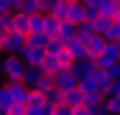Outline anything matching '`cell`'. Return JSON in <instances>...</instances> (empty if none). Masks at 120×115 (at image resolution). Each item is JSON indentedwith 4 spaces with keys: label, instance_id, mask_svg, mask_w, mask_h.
I'll use <instances>...</instances> for the list:
<instances>
[{
    "label": "cell",
    "instance_id": "3957f363",
    "mask_svg": "<svg viewBox=\"0 0 120 115\" xmlns=\"http://www.w3.org/2000/svg\"><path fill=\"white\" fill-rule=\"evenodd\" d=\"M25 48V34H17V31H6L3 34V48H0V53H20Z\"/></svg>",
    "mask_w": 120,
    "mask_h": 115
},
{
    "label": "cell",
    "instance_id": "ffe728a7",
    "mask_svg": "<svg viewBox=\"0 0 120 115\" xmlns=\"http://www.w3.org/2000/svg\"><path fill=\"white\" fill-rule=\"evenodd\" d=\"M56 31H59V20L50 17V14H45V31H42V34L50 39V37H56Z\"/></svg>",
    "mask_w": 120,
    "mask_h": 115
},
{
    "label": "cell",
    "instance_id": "52a82bcc",
    "mask_svg": "<svg viewBox=\"0 0 120 115\" xmlns=\"http://www.w3.org/2000/svg\"><path fill=\"white\" fill-rule=\"evenodd\" d=\"M42 79H45V73H42V67H39V65H25V73H22V84L28 87V90H36Z\"/></svg>",
    "mask_w": 120,
    "mask_h": 115
},
{
    "label": "cell",
    "instance_id": "f546056e",
    "mask_svg": "<svg viewBox=\"0 0 120 115\" xmlns=\"http://www.w3.org/2000/svg\"><path fill=\"white\" fill-rule=\"evenodd\" d=\"M0 84H3V79H0Z\"/></svg>",
    "mask_w": 120,
    "mask_h": 115
},
{
    "label": "cell",
    "instance_id": "4fadbf2b",
    "mask_svg": "<svg viewBox=\"0 0 120 115\" xmlns=\"http://www.w3.org/2000/svg\"><path fill=\"white\" fill-rule=\"evenodd\" d=\"M14 11H17V14L31 17V14H42V6H39V0H17Z\"/></svg>",
    "mask_w": 120,
    "mask_h": 115
},
{
    "label": "cell",
    "instance_id": "603a6c76",
    "mask_svg": "<svg viewBox=\"0 0 120 115\" xmlns=\"http://www.w3.org/2000/svg\"><path fill=\"white\" fill-rule=\"evenodd\" d=\"M8 107H11V101H8V93L3 90V84H0V112H6Z\"/></svg>",
    "mask_w": 120,
    "mask_h": 115
},
{
    "label": "cell",
    "instance_id": "d6986e66",
    "mask_svg": "<svg viewBox=\"0 0 120 115\" xmlns=\"http://www.w3.org/2000/svg\"><path fill=\"white\" fill-rule=\"evenodd\" d=\"M25 115H50V104L42 101V104H25Z\"/></svg>",
    "mask_w": 120,
    "mask_h": 115
},
{
    "label": "cell",
    "instance_id": "e0dca14e",
    "mask_svg": "<svg viewBox=\"0 0 120 115\" xmlns=\"http://www.w3.org/2000/svg\"><path fill=\"white\" fill-rule=\"evenodd\" d=\"M101 37H103L106 42H120V23H115V20H112V23L106 25V31H103Z\"/></svg>",
    "mask_w": 120,
    "mask_h": 115
},
{
    "label": "cell",
    "instance_id": "ac0fdd59",
    "mask_svg": "<svg viewBox=\"0 0 120 115\" xmlns=\"http://www.w3.org/2000/svg\"><path fill=\"white\" fill-rule=\"evenodd\" d=\"M45 42H48L45 34H25V48H42L45 51Z\"/></svg>",
    "mask_w": 120,
    "mask_h": 115
},
{
    "label": "cell",
    "instance_id": "1f68e13d",
    "mask_svg": "<svg viewBox=\"0 0 120 115\" xmlns=\"http://www.w3.org/2000/svg\"><path fill=\"white\" fill-rule=\"evenodd\" d=\"M117 3H120V0H117Z\"/></svg>",
    "mask_w": 120,
    "mask_h": 115
},
{
    "label": "cell",
    "instance_id": "6da1fadb",
    "mask_svg": "<svg viewBox=\"0 0 120 115\" xmlns=\"http://www.w3.org/2000/svg\"><path fill=\"white\" fill-rule=\"evenodd\" d=\"M109 87H112V79H109L103 70H92V73H87V76H81V79H78V90H84V93L106 95V93H109Z\"/></svg>",
    "mask_w": 120,
    "mask_h": 115
},
{
    "label": "cell",
    "instance_id": "5b68a950",
    "mask_svg": "<svg viewBox=\"0 0 120 115\" xmlns=\"http://www.w3.org/2000/svg\"><path fill=\"white\" fill-rule=\"evenodd\" d=\"M67 70H70L75 79H81V76H87L92 70H98V67H95V59L92 56H81V59H73V62L67 65Z\"/></svg>",
    "mask_w": 120,
    "mask_h": 115
},
{
    "label": "cell",
    "instance_id": "5bb4252c",
    "mask_svg": "<svg viewBox=\"0 0 120 115\" xmlns=\"http://www.w3.org/2000/svg\"><path fill=\"white\" fill-rule=\"evenodd\" d=\"M67 48V53H70V59H81V56H87V45H84V39H73V42H67L64 45Z\"/></svg>",
    "mask_w": 120,
    "mask_h": 115
},
{
    "label": "cell",
    "instance_id": "ba28073f",
    "mask_svg": "<svg viewBox=\"0 0 120 115\" xmlns=\"http://www.w3.org/2000/svg\"><path fill=\"white\" fill-rule=\"evenodd\" d=\"M64 20H67V23H73V25H81V23L87 20V8H84L81 3H67Z\"/></svg>",
    "mask_w": 120,
    "mask_h": 115
},
{
    "label": "cell",
    "instance_id": "cb8c5ba5",
    "mask_svg": "<svg viewBox=\"0 0 120 115\" xmlns=\"http://www.w3.org/2000/svg\"><path fill=\"white\" fill-rule=\"evenodd\" d=\"M6 115H25V104H11L6 110Z\"/></svg>",
    "mask_w": 120,
    "mask_h": 115
},
{
    "label": "cell",
    "instance_id": "4316f807",
    "mask_svg": "<svg viewBox=\"0 0 120 115\" xmlns=\"http://www.w3.org/2000/svg\"><path fill=\"white\" fill-rule=\"evenodd\" d=\"M73 115H90V110H87V107H75V110H73Z\"/></svg>",
    "mask_w": 120,
    "mask_h": 115
},
{
    "label": "cell",
    "instance_id": "2e32d148",
    "mask_svg": "<svg viewBox=\"0 0 120 115\" xmlns=\"http://www.w3.org/2000/svg\"><path fill=\"white\" fill-rule=\"evenodd\" d=\"M103 110L106 115H120V95H103Z\"/></svg>",
    "mask_w": 120,
    "mask_h": 115
},
{
    "label": "cell",
    "instance_id": "d6a6232c",
    "mask_svg": "<svg viewBox=\"0 0 120 115\" xmlns=\"http://www.w3.org/2000/svg\"><path fill=\"white\" fill-rule=\"evenodd\" d=\"M117 45H120V42H117Z\"/></svg>",
    "mask_w": 120,
    "mask_h": 115
},
{
    "label": "cell",
    "instance_id": "30bf717a",
    "mask_svg": "<svg viewBox=\"0 0 120 115\" xmlns=\"http://www.w3.org/2000/svg\"><path fill=\"white\" fill-rule=\"evenodd\" d=\"M75 34H78V28H75L73 23H67V20H59V31H56V39H59L61 45L73 42V39H75Z\"/></svg>",
    "mask_w": 120,
    "mask_h": 115
},
{
    "label": "cell",
    "instance_id": "f1b7e54d",
    "mask_svg": "<svg viewBox=\"0 0 120 115\" xmlns=\"http://www.w3.org/2000/svg\"><path fill=\"white\" fill-rule=\"evenodd\" d=\"M64 3H81V0H64Z\"/></svg>",
    "mask_w": 120,
    "mask_h": 115
},
{
    "label": "cell",
    "instance_id": "484cf974",
    "mask_svg": "<svg viewBox=\"0 0 120 115\" xmlns=\"http://www.w3.org/2000/svg\"><path fill=\"white\" fill-rule=\"evenodd\" d=\"M98 3H101V0H81V6H84V8H92V11H95Z\"/></svg>",
    "mask_w": 120,
    "mask_h": 115
},
{
    "label": "cell",
    "instance_id": "8fae6325",
    "mask_svg": "<svg viewBox=\"0 0 120 115\" xmlns=\"http://www.w3.org/2000/svg\"><path fill=\"white\" fill-rule=\"evenodd\" d=\"M61 101H64L67 107H73V110H75V107H84V101H87V93L75 87V90H67V93H61Z\"/></svg>",
    "mask_w": 120,
    "mask_h": 115
},
{
    "label": "cell",
    "instance_id": "d4e9b609",
    "mask_svg": "<svg viewBox=\"0 0 120 115\" xmlns=\"http://www.w3.org/2000/svg\"><path fill=\"white\" fill-rule=\"evenodd\" d=\"M14 11V0H0V14H8Z\"/></svg>",
    "mask_w": 120,
    "mask_h": 115
},
{
    "label": "cell",
    "instance_id": "83f0119b",
    "mask_svg": "<svg viewBox=\"0 0 120 115\" xmlns=\"http://www.w3.org/2000/svg\"><path fill=\"white\" fill-rule=\"evenodd\" d=\"M3 34H6V31H0V48H3Z\"/></svg>",
    "mask_w": 120,
    "mask_h": 115
},
{
    "label": "cell",
    "instance_id": "7402d4cb",
    "mask_svg": "<svg viewBox=\"0 0 120 115\" xmlns=\"http://www.w3.org/2000/svg\"><path fill=\"white\" fill-rule=\"evenodd\" d=\"M103 73H106L112 82H117V79H120V62H112V65H106V67H103Z\"/></svg>",
    "mask_w": 120,
    "mask_h": 115
},
{
    "label": "cell",
    "instance_id": "8992f818",
    "mask_svg": "<svg viewBox=\"0 0 120 115\" xmlns=\"http://www.w3.org/2000/svg\"><path fill=\"white\" fill-rule=\"evenodd\" d=\"M53 87H56L59 93H67V90H75V87H78V79L64 67V70H59V73L53 76Z\"/></svg>",
    "mask_w": 120,
    "mask_h": 115
},
{
    "label": "cell",
    "instance_id": "9a60e30c",
    "mask_svg": "<svg viewBox=\"0 0 120 115\" xmlns=\"http://www.w3.org/2000/svg\"><path fill=\"white\" fill-rule=\"evenodd\" d=\"M11 31H17V34H28V17L11 11Z\"/></svg>",
    "mask_w": 120,
    "mask_h": 115
},
{
    "label": "cell",
    "instance_id": "44dd1931",
    "mask_svg": "<svg viewBox=\"0 0 120 115\" xmlns=\"http://www.w3.org/2000/svg\"><path fill=\"white\" fill-rule=\"evenodd\" d=\"M50 115H73V107H67L64 101H59V104H50Z\"/></svg>",
    "mask_w": 120,
    "mask_h": 115
},
{
    "label": "cell",
    "instance_id": "9c48e42d",
    "mask_svg": "<svg viewBox=\"0 0 120 115\" xmlns=\"http://www.w3.org/2000/svg\"><path fill=\"white\" fill-rule=\"evenodd\" d=\"M39 67H42V73H45V76H50V79H53L59 70L67 67V65H64L59 56H48V53H45V59H42V65H39Z\"/></svg>",
    "mask_w": 120,
    "mask_h": 115
},
{
    "label": "cell",
    "instance_id": "277c9868",
    "mask_svg": "<svg viewBox=\"0 0 120 115\" xmlns=\"http://www.w3.org/2000/svg\"><path fill=\"white\" fill-rule=\"evenodd\" d=\"M3 90L8 93L11 104H25V98H28V87L22 82H3Z\"/></svg>",
    "mask_w": 120,
    "mask_h": 115
},
{
    "label": "cell",
    "instance_id": "7c38bea8",
    "mask_svg": "<svg viewBox=\"0 0 120 115\" xmlns=\"http://www.w3.org/2000/svg\"><path fill=\"white\" fill-rule=\"evenodd\" d=\"M17 56L22 59V65H42V59H45V51H42V48H22Z\"/></svg>",
    "mask_w": 120,
    "mask_h": 115
},
{
    "label": "cell",
    "instance_id": "4dcf8cb0",
    "mask_svg": "<svg viewBox=\"0 0 120 115\" xmlns=\"http://www.w3.org/2000/svg\"><path fill=\"white\" fill-rule=\"evenodd\" d=\"M0 115H6V112H0Z\"/></svg>",
    "mask_w": 120,
    "mask_h": 115
},
{
    "label": "cell",
    "instance_id": "7a4b0ae2",
    "mask_svg": "<svg viewBox=\"0 0 120 115\" xmlns=\"http://www.w3.org/2000/svg\"><path fill=\"white\" fill-rule=\"evenodd\" d=\"M22 73H25V65L20 56H14V53L0 56V79L3 82H22Z\"/></svg>",
    "mask_w": 120,
    "mask_h": 115
}]
</instances>
